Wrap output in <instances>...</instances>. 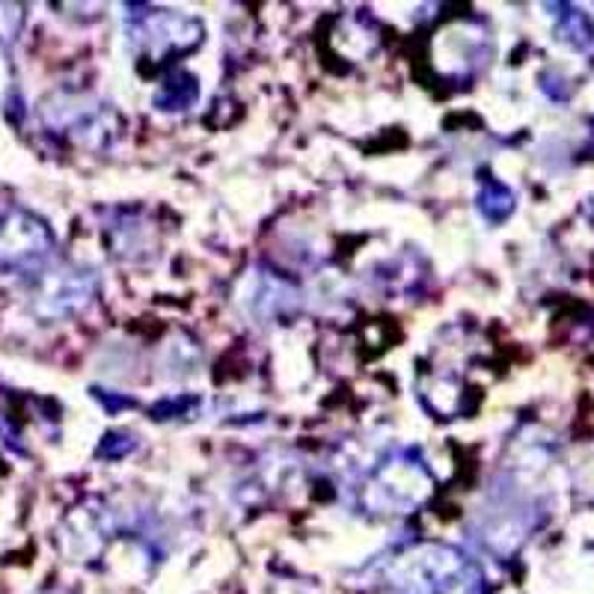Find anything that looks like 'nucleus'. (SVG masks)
Masks as SVG:
<instances>
[{
    "mask_svg": "<svg viewBox=\"0 0 594 594\" xmlns=\"http://www.w3.org/2000/svg\"><path fill=\"white\" fill-rule=\"evenodd\" d=\"M51 250V232L48 226L30 218L24 211H15L0 220V268L15 271L39 262Z\"/></svg>",
    "mask_w": 594,
    "mask_h": 594,
    "instance_id": "f03ea898",
    "label": "nucleus"
},
{
    "mask_svg": "<svg viewBox=\"0 0 594 594\" xmlns=\"http://www.w3.org/2000/svg\"><path fill=\"white\" fill-rule=\"evenodd\" d=\"M479 209L488 214L491 220H502L505 214L511 211V193L505 190L502 185H496V181H491L488 188L482 190V197H479Z\"/></svg>",
    "mask_w": 594,
    "mask_h": 594,
    "instance_id": "7ed1b4c3",
    "label": "nucleus"
},
{
    "mask_svg": "<svg viewBox=\"0 0 594 594\" xmlns=\"http://www.w3.org/2000/svg\"><path fill=\"white\" fill-rule=\"evenodd\" d=\"M482 570L449 547L414 550L386 574V594H482Z\"/></svg>",
    "mask_w": 594,
    "mask_h": 594,
    "instance_id": "f257e3e1",
    "label": "nucleus"
}]
</instances>
